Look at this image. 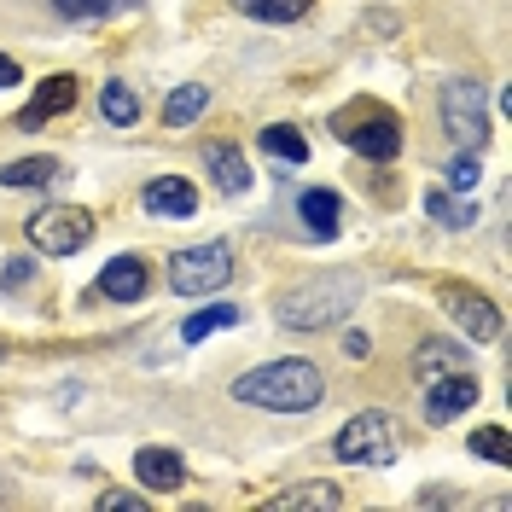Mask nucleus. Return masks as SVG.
I'll list each match as a JSON object with an SVG mask.
<instances>
[{
	"instance_id": "3",
	"label": "nucleus",
	"mask_w": 512,
	"mask_h": 512,
	"mask_svg": "<svg viewBox=\"0 0 512 512\" xmlns=\"http://www.w3.org/2000/svg\"><path fill=\"white\" fill-rule=\"evenodd\" d=\"M332 134L361 152V158H379L390 163L402 152V123H396V111H384L379 99H361V105H344V111H332Z\"/></svg>"
},
{
	"instance_id": "24",
	"label": "nucleus",
	"mask_w": 512,
	"mask_h": 512,
	"mask_svg": "<svg viewBox=\"0 0 512 512\" xmlns=\"http://www.w3.org/2000/svg\"><path fill=\"white\" fill-rule=\"evenodd\" d=\"M53 181V158H18L0 169V187H47Z\"/></svg>"
},
{
	"instance_id": "19",
	"label": "nucleus",
	"mask_w": 512,
	"mask_h": 512,
	"mask_svg": "<svg viewBox=\"0 0 512 512\" xmlns=\"http://www.w3.org/2000/svg\"><path fill=\"white\" fill-rule=\"evenodd\" d=\"M204 105H210V94H204L198 82H187V88H175V94H169V105H163V123H169V128H187V123H198V117H204Z\"/></svg>"
},
{
	"instance_id": "18",
	"label": "nucleus",
	"mask_w": 512,
	"mask_h": 512,
	"mask_svg": "<svg viewBox=\"0 0 512 512\" xmlns=\"http://www.w3.org/2000/svg\"><path fill=\"white\" fill-rule=\"evenodd\" d=\"M239 18H256V24H297L309 12V0H233Z\"/></svg>"
},
{
	"instance_id": "29",
	"label": "nucleus",
	"mask_w": 512,
	"mask_h": 512,
	"mask_svg": "<svg viewBox=\"0 0 512 512\" xmlns=\"http://www.w3.org/2000/svg\"><path fill=\"white\" fill-rule=\"evenodd\" d=\"M99 507H111V512H140V507H146V495H128V489H105V495H99Z\"/></svg>"
},
{
	"instance_id": "26",
	"label": "nucleus",
	"mask_w": 512,
	"mask_h": 512,
	"mask_svg": "<svg viewBox=\"0 0 512 512\" xmlns=\"http://www.w3.org/2000/svg\"><path fill=\"white\" fill-rule=\"evenodd\" d=\"M53 12L70 18V24H94V18H111L117 0H53Z\"/></svg>"
},
{
	"instance_id": "21",
	"label": "nucleus",
	"mask_w": 512,
	"mask_h": 512,
	"mask_svg": "<svg viewBox=\"0 0 512 512\" xmlns=\"http://www.w3.org/2000/svg\"><path fill=\"white\" fill-rule=\"evenodd\" d=\"M344 495H338V483H297V489H286L274 507L280 512H303V507H338Z\"/></svg>"
},
{
	"instance_id": "23",
	"label": "nucleus",
	"mask_w": 512,
	"mask_h": 512,
	"mask_svg": "<svg viewBox=\"0 0 512 512\" xmlns=\"http://www.w3.org/2000/svg\"><path fill=\"white\" fill-rule=\"evenodd\" d=\"M99 111H105V117H111L117 128L140 123V99H134V88H128V82H105V94H99Z\"/></svg>"
},
{
	"instance_id": "28",
	"label": "nucleus",
	"mask_w": 512,
	"mask_h": 512,
	"mask_svg": "<svg viewBox=\"0 0 512 512\" xmlns=\"http://www.w3.org/2000/svg\"><path fill=\"white\" fill-rule=\"evenodd\" d=\"M30 280H35V262H30V256L0 262V286H30Z\"/></svg>"
},
{
	"instance_id": "17",
	"label": "nucleus",
	"mask_w": 512,
	"mask_h": 512,
	"mask_svg": "<svg viewBox=\"0 0 512 512\" xmlns=\"http://www.w3.org/2000/svg\"><path fill=\"white\" fill-rule=\"evenodd\" d=\"M460 367H466V350L460 344H419V355H414V373L425 384L443 379V373H460Z\"/></svg>"
},
{
	"instance_id": "1",
	"label": "nucleus",
	"mask_w": 512,
	"mask_h": 512,
	"mask_svg": "<svg viewBox=\"0 0 512 512\" xmlns=\"http://www.w3.org/2000/svg\"><path fill=\"white\" fill-rule=\"evenodd\" d=\"M233 396L251 402V408H268V414H309L326 396V379H320L315 361L291 355V361H268L245 379H233Z\"/></svg>"
},
{
	"instance_id": "20",
	"label": "nucleus",
	"mask_w": 512,
	"mask_h": 512,
	"mask_svg": "<svg viewBox=\"0 0 512 512\" xmlns=\"http://www.w3.org/2000/svg\"><path fill=\"white\" fill-rule=\"evenodd\" d=\"M222 326H239V309H233V303H210V309H198V315L181 326V338H187V344H204V338L222 332Z\"/></svg>"
},
{
	"instance_id": "9",
	"label": "nucleus",
	"mask_w": 512,
	"mask_h": 512,
	"mask_svg": "<svg viewBox=\"0 0 512 512\" xmlns=\"http://www.w3.org/2000/svg\"><path fill=\"white\" fill-rule=\"evenodd\" d=\"M478 402V379L460 367V373H443V379H431V390H425V419L431 425H448V419H460L466 408Z\"/></svg>"
},
{
	"instance_id": "12",
	"label": "nucleus",
	"mask_w": 512,
	"mask_h": 512,
	"mask_svg": "<svg viewBox=\"0 0 512 512\" xmlns=\"http://www.w3.org/2000/svg\"><path fill=\"white\" fill-rule=\"evenodd\" d=\"M146 210L187 222L192 210H198V192H192V181H181V175H158V181H146Z\"/></svg>"
},
{
	"instance_id": "2",
	"label": "nucleus",
	"mask_w": 512,
	"mask_h": 512,
	"mask_svg": "<svg viewBox=\"0 0 512 512\" xmlns=\"http://www.w3.org/2000/svg\"><path fill=\"white\" fill-rule=\"evenodd\" d=\"M361 303V280L355 274H320V280H303L291 286L280 303H274V320L286 332H326L332 320H344Z\"/></svg>"
},
{
	"instance_id": "5",
	"label": "nucleus",
	"mask_w": 512,
	"mask_h": 512,
	"mask_svg": "<svg viewBox=\"0 0 512 512\" xmlns=\"http://www.w3.org/2000/svg\"><path fill=\"white\" fill-rule=\"evenodd\" d=\"M396 425L390 414H355L338 437H332V454L344 460V466H390L396 460Z\"/></svg>"
},
{
	"instance_id": "27",
	"label": "nucleus",
	"mask_w": 512,
	"mask_h": 512,
	"mask_svg": "<svg viewBox=\"0 0 512 512\" xmlns=\"http://www.w3.org/2000/svg\"><path fill=\"white\" fill-rule=\"evenodd\" d=\"M483 181V163H478V152H460V158L448 163V187L454 192H466L472 198V187Z\"/></svg>"
},
{
	"instance_id": "13",
	"label": "nucleus",
	"mask_w": 512,
	"mask_h": 512,
	"mask_svg": "<svg viewBox=\"0 0 512 512\" xmlns=\"http://www.w3.org/2000/svg\"><path fill=\"white\" fill-rule=\"evenodd\" d=\"M99 291H105L111 303H140V297H146V262H140V256H111L105 274H99Z\"/></svg>"
},
{
	"instance_id": "6",
	"label": "nucleus",
	"mask_w": 512,
	"mask_h": 512,
	"mask_svg": "<svg viewBox=\"0 0 512 512\" xmlns=\"http://www.w3.org/2000/svg\"><path fill=\"white\" fill-rule=\"evenodd\" d=\"M443 128H448V140H454L460 152L489 146V111H483L478 82H466V76L443 82Z\"/></svg>"
},
{
	"instance_id": "7",
	"label": "nucleus",
	"mask_w": 512,
	"mask_h": 512,
	"mask_svg": "<svg viewBox=\"0 0 512 512\" xmlns=\"http://www.w3.org/2000/svg\"><path fill=\"white\" fill-rule=\"evenodd\" d=\"M30 239H35V251H47V256H76L94 239V216L82 204H47V210L30 216Z\"/></svg>"
},
{
	"instance_id": "14",
	"label": "nucleus",
	"mask_w": 512,
	"mask_h": 512,
	"mask_svg": "<svg viewBox=\"0 0 512 512\" xmlns=\"http://www.w3.org/2000/svg\"><path fill=\"white\" fill-rule=\"evenodd\" d=\"M204 163H210V175H216V187L222 192H233V198L251 192V163L239 158L233 140H210V146H204Z\"/></svg>"
},
{
	"instance_id": "22",
	"label": "nucleus",
	"mask_w": 512,
	"mask_h": 512,
	"mask_svg": "<svg viewBox=\"0 0 512 512\" xmlns=\"http://www.w3.org/2000/svg\"><path fill=\"white\" fill-rule=\"evenodd\" d=\"M262 152L268 158H280V163H303L309 158V146H303V134L291 123H274V128H262Z\"/></svg>"
},
{
	"instance_id": "10",
	"label": "nucleus",
	"mask_w": 512,
	"mask_h": 512,
	"mask_svg": "<svg viewBox=\"0 0 512 512\" xmlns=\"http://www.w3.org/2000/svg\"><path fill=\"white\" fill-rule=\"evenodd\" d=\"M134 478H140V489L175 495V489L187 483V460H181L175 448H140V454H134Z\"/></svg>"
},
{
	"instance_id": "25",
	"label": "nucleus",
	"mask_w": 512,
	"mask_h": 512,
	"mask_svg": "<svg viewBox=\"0 0 512 512\" xmlns=\"http://www.w3.org/2000/svg\"><path fill=\"white\" fill-rule=\"evenodd\" d=\"M472 454H478V460H495V466H507V460H512L507 431H501V425H483V431H472Z\"/></svg>"
},
{
	"instance_id": "8",
	"label": "nucleus",
	"mask_w": 512,
	"mask_h": 512,
	"mask_svg": "<svg viewBox=\"0 0 512 512\" xmlns=\"http://www.w3.org/2000/svg\"><path fill=\"white\" fill-rule=\"evenodd\" d=\"M437 303H443L448 315H454V326L472 332L478 344H495V338H501V309H495L483 291H466V286H454V280H443V286H437Z\"/></svg>"
},
{
	"instance_id": "11",
	"label": "nucleus",
	"mask_w": 512,
	"mask_h": 512,
	"mask_svg": "<svg viewBox=\"0 0 512 512\" xmlns=\"http://www.w3.org/2000/svg\"><path fill=\"white\" fill-rule=\"evenodd\" d=\"M70 105H76V76H47V82L35 88V99L18 111V128L35 134L47 117H59V111H70Z\"/></svg>"
},
{
	"instance_id": "30",
	"label": "nucleus",
	"mask_w": 512,
	"mask_h": 512,
	"mask_svg": "<svg viewBox=\"0 0 512 512\" xmlns=\"http://www.w3.org/2000/svg\"><path fill=\"white\" fill-rule=\"evenodd\" d=\"M12 82H18V59H6V53H0V88H12Z\"/></svg>"
},
{
	"instance_id": "15",
	"label": "nucleus",
	"mask_w": 512,
	"mask_h": 512,
	"mask_svg": "<svg viewBox=\"0 0 512 512\" xmlns=\"http://www.w3.org/2000/svg\"><path fill=\"white\" fill-rule=\"evenodd\" d=\"M297 210H303V227H309L315 239H332V233H338V216H344V204H338V192L332 187L297 192Z\"/></svg>"
},
{
	"instance_id": "16",
	"label": "nucleus",
	"mask_w": 512,
	"mask_h": 512,
	"mask_svg": "<svg viewBox=\"0 0 512 512\" xmlns=\"http://www.w3.org/2000/svg\"><path fill=\"white\" fill-rule=\"evenodd\" d=\"M419 204H425V216H431L437 227H472V222H478V204H472V198H460L454 187H425Z\"/></svg>"
},
{
	"instance_id": "4",
	"label": "nucleus",
	"mask_w": 512,
	"mask_h": 512,
	"mask_svg": "<svg viewBox=\"0 0 512 512\" xmlns=\"http://www.w3.org/2000/svg\"><path fill=\"white\" fill-rule=\"evenodd\" d=\"M222 286H233V245L227 239H204L192 251L169 256V291H181V297H216Z\"/></svg>"
}]
</instances>
